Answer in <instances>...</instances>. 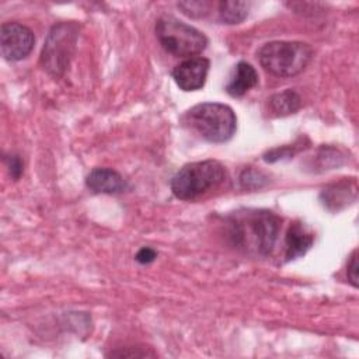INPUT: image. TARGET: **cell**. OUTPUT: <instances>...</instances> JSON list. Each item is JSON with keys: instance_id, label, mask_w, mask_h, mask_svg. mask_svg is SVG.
Instances as JSON below:
<instances>
[{"instance_id": "cell-12", "label": "cell", "mask_w": 359, "mask_h": 359, "mask_svg": "<svg viewBox=\"0 0 359 359\" xmlns=\"http://www.w3.org/2000/svg\"><path fill=\"white\" fill-rule=\"evenodd\" d=\"M321 201L324 208L331 212H338L352 203L356 199V187L355 182H338L321 192Z\"/></svg>"}, {"instance_id": "cell-13", "label": "cell", "mask_w": 359, "mask_h": 359, "mask_svg": "<svg viewBox=\"0 0 359 359\" xmlns=\"http://www.w3.org/2000/svg\"><path fill=\"white\" fill-rule=\"evenodd\" d=\"M268 101L269 109L275 116H287L299 111L302 107L300 95L292 88L273 94Z\"/></svg>"}, {"instance_id": "cell-9", "label": "cell", "mask_w": 359, "mask_h": 359, "mask_svg": "<svg viewBox=\"0 0 359 359\" xmlns=\"http://www.w3.org/2000/svg\"><path fill=\"white\" fill-rule=\"evenodd\" d=\"M87 188L94 194H121L126 188L123 177L108 167H97L86 177Z\"/></svg>"}, {"instance_id": "cell-14", "label": "cell", "mask_w": 359, "mask_h": 359, "mask_svg": "<svg viewBox=\"0 0 359 359\" xmlns=\"http://www.w3.org/2000/svg\"><path fill=\"white\" fill-rule=\"evenodd\" d=\"M250 3L238 1V0H226L217 3V14L219 20L223 24H240L248 15Z\"/></svg>"}, {"instance_id": "cell-10", "label": "cell", "mask_w": 359, "mask_h": 359, "mask_svg": "<svg viewBox=\"0 0 359 359\" xmlns=\"http://www.w3.org/2000/svg\"><path fill=\"white\" fill-rule=\"evenodd\" d=\"M314 243V236L300 222H293L285 236V259L293 261L303 257Z\"/></svg>"}, {"instance_id": "cell-19", "label": "cell", "mask_w": 359, "mask_h": 359, "mask_svg": "<svg viewBox=\"0 0 359 359\" xmlns=\"http://www.w3.org/2000/svg\"><path fill=\"white\" fill-rule=\"evenodd\" d=\"M346 275L352 286L358 287V251L356 250H353L349 257V261L346 265Z\"/></svg>"}, {"instance_id": "cell-6", "label": "cell", "mask_w": 359, "mask_h": 359, "mask_svg": "<svg viewBox=\"0 0 359 359\" xmlns=\"http://www.w3.org/2000/svg\"><path fill=\"white\" fill-rule=\"evenodd\" d=\"M156 36L165 52L180 57H194L208 45V38L203 32L168 14L157 20Z\"/></svg>"}, {"instance_id": "cell-17", "label": "cell", "mask_w": 359, "mask_h": 359, "mask_svg": "<svg viewBox=\"0 0 359 359\" xmlns=\"http://www.w3.org/2000/svg\"><path fill=\"white\" fill-rule=\"evenodd\" d=\"M296 153V147L294 146H282V147H275L272 150H268L264 154V160L266 163H275L279 160H285V158H290L293 154Z\"/></svg>"}, {"instance_id": "cell-11", "label": "cell", "mask_w": 359, "mask_h": 359, "mask_svg": "<svg viewBox=\"0 0 359 359\" xmlns=\"http://www.w3.org/2000/svg\"><path fill=\"white\" fill-rule=\"evenodd\" d=\"M258 84V73L255 67L247 62H238L234 66V72L226 86L229 95L238 98L247 94Z\"/></svg>"}, {"instance_id": "cell-1", "label": "cell", "mask_w": 359, "mask_h": 359, "mask_svg": "<svg viewBox=\"0 0 359 359\" xmlns=\"http://www.w3.org/2000/svg\"><path fill=\"white\" fill-rule=\"evenodd\" d=\"M280 229V217L266 209H241L229 216V236L234 247L269 255Z\"/></svg>"}, {"instance_id": "cell-7", "label": "cell", "mask_w": 359, "mask_h": 359, "mask_svg": "<svg viewBox=\"0 0 359 359\" xmlns=\"http://www.w3.org/2000/svg\"><path fill=\"white\" fill-rule=\"evenodd\" d=\"M35 45L34 32L20 22H4L0 28V48L4 59L18 62L25 59Z\"/></svg>"}, {"instance_id": "cell-18", "label": "cell", "mask_w": 359, "mask_h": 359, "mask_svg": "<svg viewBox=\"0 0 359 359\" xmlns=\"http://www.w3.org/2000/svg\"><path fill=\"white\" fill-rule=\"evenodd\" d=\"M6 164L8 167V172H10L11 178L13 180H18L21 177V174H22V170H24L22 168L24 164H22V160L20 158V156H17V154L7 156L6 157Z\"/></svg>"}, {"instance_id": "cell-20", "label": "cell", "mask_w": 359, "mask_h": 359, "mask_svg": "<svg viewBox=\"0 0 359 359\" xmlns=\"http://www.w3.org/2000/svg\"><path fill=\"white\" fill-rule=\"evenodd\" d=\"M157 257V251L150 248V247H143L140 248L136 255H135V259L139 262V264H150L156 259Z\"/></svg>"}, {"instance_id": "cell-16", "label": "cell", "mask_w": 359, "mask_h": 359, "mask_svg": "<svg viewBox=\"0 0 359 359\" xmlns=\"http://www.w3.org/2000/svg\"><path fill=\"white\" fill-rule=\"evenodd\" d=\"M240 182L244 188H261L266 182V177L257 170H245L241 177Z\"/></svg>"}, {"instance_id": "cell-2", "label": "cell", "mask_w": 359, "mask_h": 359, "mask_svg": "<svg viewBox=\"0 0 359 359\" xmlns=\"http://www.w3.org/2000/svg\"><path fill=\"white\" fill-rule=\"evenodd\" d=\"M182 125L209 143L229 142L237 129L234 111L220 102H201L181 118Z\"/></svg>"}, {"instance_id": "cell-15", "label": "cell", "mask_w": 359, "mask_h": 359, "mask_svg": "<svg viewBox=\"0 0 359 359\" xmlns=\"http://www.w3.org/2000/svg\"><path fill=\"white\" fill-rule=\"evenodd\" d=\"M178 7L182 10L184 14L192 18H202L210 13L212 3L199 0V1H180Z\"/></svg>"}, {"instance_id": "cell-3", "label": "cell", "mask_w": 359, "mask_h": 359, "mask_svg": "<svg viewBox=\"0 0 359 359\" xmlns=\"http://www.w3.org/2000/svg\"><path fill=\"white\" fill-rule=\"evenodd\" d=\"M227 178L226 168L217 160L188 163L171 178L172 194L181 201H194L220 187Z\"/></svg>"}, {"instance_id": "cell-4", "label": "cell", "mask_w": 359, "mask_h": 359, "mask_svg": "<svg viewBox=\"0 0 359 359\" xmlns=\"http://www.w3.org/2000/svg\"><path fill=\"white\" fill-rule=\"evenodd\" d=\"M313 55V48L299 41L266 42L257 52L259 65L276 77L297 76L311 62Z\"/></svg>"}, {"instance_id": "cell-8", "label": "cell", "mask_w": 359, "mask_h": 359, "mask_svg": "<svg viewBox=\"0 0 359 359\" xmlns=\"http://www.w3.org/2000/svg\"><path fill=\"white\" fill-rule=\"evenodd\" d=\"M210 62L203 56H194L178 63L171 76L175 84L184 91H196L205 86Z\"/></svg>"}, {"instance_id": "cell-5", "label": "cell", "mask_w": 359, "mask_h": 359, "mask_svg": "<svg viewBox=\"0 0 359 359\" xmlns=\"http://www.w3.org/2000/svg\"><path fill=\"white\" fill-rule=\"evenodd\" d=\"M79 29L76 22L62 21L48 32L41 52V66L52 77L60 79L67 70L76 52Z\"/></svg>"}]
</instances>
